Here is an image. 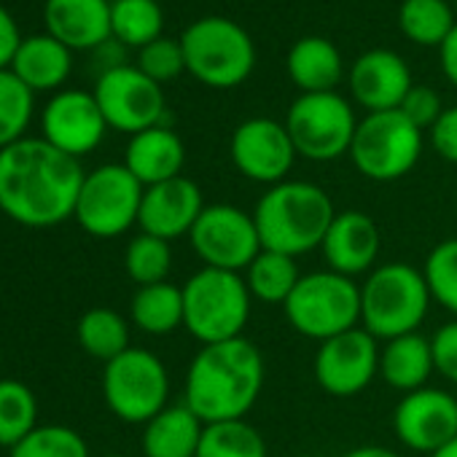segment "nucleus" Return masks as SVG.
<instances>
[{
	"label": "nucleus",
	"mask_w": 457,
	"mask_h": 457,
	"mask_svg": "<svg viewBox=\"0 0 457 457\" xmlns=\"http://www.w3.org/2000/svg\"><path fill=\"white\" fill-rule=\"evenodd\" d=\"M9 457H89L87 438L68 425H38L28 438H22Z\"/></svg>",
	"instance_id": "c9c22d12"
},
{
	"label": "nucleus",
	"mask_w": 457,
	"mask_h": 457,
	"mask_svg": "<svg viewBox=\"0 0 457 457\" xmlns=\"http://www.w3.org/2000/svg\"><path fill=\"white\" fill-rule=\"evenodd\" d=\"M430 140H433L436 154L444 162L457 164V105L454 108H444L438 121L430 127Z\"/></svg>",
	"instance_id": "a19ab883"
},
{
	"label": "nucleus",
	"mask_w": 457,
	"mask_h": 457,
	"mask_svg": "<svg viewBox=\"0 0 457 457\" xmlns=\"http://www.w3.org/2000/svg\"><path fill=\"white\" fill-rule=\"evenodd\" d=\"M379 339L363 326L350 328L318 345L315 353V382L334 398H353L363 393L379 374Z\"/></svg>",
	"instance_id": "4468645a"
},
{
	"label": "nucleus",
	"mask_w": 457,
	"mask_h": 457,
	"mask_svg": "<svg viewBox=\"0 0 457 457\" xmlns=\"http://www.w3.org/2000/svg\"><path fill=\"white\" fill-rule=\"evenodd\" d=\"M347 81L355 103L363 105L369 113L398 111L403 97L414 87L409 65L390 49H371L361 54L353 62Z\"/></svg>",
	"instance_id": "6ab92c4d"
},
{
	"label": "nucleus",
	"mask_w": 457,
	"mask_h": 457,
	"mask_svg": "<svg viewBox=\"0 0 457 457\" xmlns=\"http://www.w3.org/2000/svg\"><path fill=\"white\" fill-rule=\"evenodd\" d=\"M188 243L202 267L240 275L264 251L253 212L235 204H207L191 228Z\"/></svg>",
	"instance_id": "f8f14e48"
},
{
	"label": "nucleus",
	"mask_w": 457,
	"mask_h": 457,
	"mask_svg": "<svg viewBox=\"0 0 457 457\" xmlns=\"http://www.w3.org/2000/svg\"><path fill=\"white\" fill-rule=\"evenodd\" d=\"M137 68H140L151 81H156L159 87L175 81V79L186 71V57H183L180 41L156 38L154 44L143 46L140 54H137Z\"/></svg>",
	"instance_id": "4c0bfd02"
},
{
	"label": "nucleus",
	"mask_w": 457,
	"mask_h": 457,
	"mask_svg": "<svg viewBox=\"0 0 457 457\" xmlns=\"http://www.w3.org/2000/svg\"><path fill=\"white\" fill-rule=\"evenodd\" d=\"M393 430L406 449L430 457L457 438V398L430 385L411 390L393 411Z\"/></svg>",
	"instance_id": "dca6fc26"
},
{
	"label": "nucleus",
	"mask_w": 457,
	"mask_h": 457,
	"mask_svg": "<svg viewBox=\"0 0 457 457\" xmlns=\"http://www.w3.org/2000/svg\"><path fill=\"white\" fill-rule=\"evenodd\" d=\"M264 390L262 350L245 339L202 345L191 358L183 403L207 425L223 420H245Z\"/></svg>",
	"instance_id": "f03ea898"
},
{
	"label": "nucleus",
	"mask_w": 457,
	"mask_h": 457,
	"mask_svg": "<svg viewBox=\"0 0 457 457\" xmlns=\"http://www.w3.org/2000/svg\"><path fill=\"white\" fill-rule=\"evenodd\" d=\"M41 129L44 140L57 151L81 159L103 143L108 121L92 92L65 89L46 103L41 113Z\"/></svg>",
	"instance_id": "f3484780"
},
{
	"label": "nucleus",
	"mask_w": 457,
	"mask_h": 457,
	"mask_svg": "<svg viewBox=\"0 0 457 457\" xmlns=\"http://www.w3.org/2000/svg\"><path fill=\"white\" fill-rule=\"evenodd\" d=\"M291 328L318 345L361 323V286L331 270L302 275L283 304Z\"/></svg>",
	"instance_id": "0eeeda50"
},
{
	"label": "nucleus",
	"mask_w": 457,
	"mask_h": 457,
	"mask_svg": "<svg viewBox=\"0 0 457 457\" xmlns=\"http://www.w3.org/2000/svg\"><path fill=\"white\" fill-rule=\"evenodd\" d=\"M433 361H436V371L449 379L452 385H457V318L444 323L436 334H433Z\"/></svg>",
	"instance_id": "ea45409f"
},
{
	"label": "nucleus",
	"mask_w": 457,
	"mask_h": 457,
	"mask_svg": "<svg viewBox=\"0 0 457 457\" xmlns=\"http://www.w3.org/2000/svg\"><path fill=\"white\" fill-rule=\"evenodd\" d=\"M422 156V129L401 111L369 113L358 121L350 159L355 170L377 183H390L414 170Z\"/></svg>",
	"instance_id": "1a4fd4ad"
},
{
	"label": "nucleus",
	"mask_w": 457,
	"mask_h": 457,
	"mask_svg": "<svg viewBox=\"0 0 457 457\" xmlns=\"http://www.w3.org/2000/svg\"><path fill=\"white\" fill-rule=\"evenodd\" d=\"M164 14L156 0H113L111 33L119 44L143 49L162 38Z\"/></svg>",
	"instance_id": "c756f323"
},
{
	"label": "nucleus",
	"mask_w": 457,
	"mask_h": 457,
	"mask_svg": "<svg viewBox=\"0 0 457 457\" xmlns=\"http://www.w3.org/2000/svg\"><path fill=\"white\" fill-rule=\"evenodd\" d=\"M204 207L207 204L202 188L191 178L178 175L143 191L137 226L145 235L172 243L191 235V228Z\"/></svg>",
	"instance_id": "a211bd4d"
},
{
	"label": "nucleus",
	"mask_w": 457,
	"mask_h": 457,
	"mask_svg": "<svg viewBox=\"0 0 457 457\" xmlns=\"http://www.w3.org/2000/svg\"><path fill=\"white\" fill-rule=\"evenodd\" d=\"M143 191L145 186L124 164H100L87 172L73 218L97 240L121 237L137 226Z\"/></svg>",
	"instance_id": "9d476101"
},
{
	"label": "nucleus",
	"mask_w": 457,
	"mask_h": 457,
	"mask_svg": "<svg viewBox=\"0 0 457 457\" xmlns=\"http://www.w3.org/2000/svg\"><path fill=\"white\" fill-rule=\"evenodd\" d=\"M46 33L73 49H97L111 33L108 0H46L44 9Z\"/></svg>",
	"instance_id": "412c9836"
},
{
	"label": "nucleus",
	"mask_w": 457,
	"mask_h": 457,
	"mask_svg": "<svg viewBox=\"0 0 457 457\" xmlns=\"http://www.w3.org/2000/svg\"><path fill=\"white\" fill-rule=\"evenodd\" d=\"M186 71L204 87L232 89L256 68V46L245 28L223 17H202L180 36Z\"/></svg>",
	"instance_id": "423d86ee"
},
{
	"label": "nucleus",
	"mask_w": 457,
	"mask_h": 457,
	"mask_svg": "<svg viewBox=\"0 0 457 457\" xmlns=\"http://www.w3.org/2000/svg\"><path fill=\"white\" fill-rule=\"evenodd\" d=\"M283 124L296 154L310 162H334L350 154L358 129L353 105L337 92L299 95Z\"/></svg>",
	"instance_id": "9b49d317"
},
{
	"label": "nucleus",
	"mask_w": 457,
	"mask_h": 457,
	"mask_svg": "<svg viewBox=\"0 0 457 457\" xmlns=\"http://www.w3.org/2000/svg\"><path fill=\"white\" fill-rule=\"evenodd\" d=\"M76 339L81 350L103 363H111L121 353H127L129 345V320L111 310V307H92L79 318Z\"/></svg>",
	"instance_id": "cd10ccee"
},
{
	"label": "nucleus",
	"mask_w": 457,
	"mask_h": 457,
	"mask_svg": "<svg viewBox=\"0 0 457 457\" xmlns=\"http://www.w3.org/2000/svg\"><path fill=\"white\" fill-rule=\"evenodd\" d=\"M33 89H28L12 71H0V151L25 140L33 121Z\"/></svg>",
	"instance_id": "f704fd0d"
},
{
	"label": "nucleus",
	"mask_w": 457,
	"mask_h": 457,
	"mask_svg": "<svg viewBox=\"0 0 457 457\" xmlns=\"http://www.w3.org/2000/svg\"><path fill=\"white\" fill-rule=\"evenodd\" d=\"M92 95L108 121V129L137 135L164 124V92L137 65L103 71Z\"/></svg>",
	"instance_id": "ddd939ff"
},
{
	"label": "nucleus",
	"mask_w": 457,
	"mask_h": 457,
	"mask_svg": "<svg viewBox=\"0 0 457 457\" xmlns=\"http://www.w3.org/2000/svg\"><path fill=\"white\" fill-rule=\"evenodd\" d=\"M245 286L253 299L264 304H286L302 280V270L294 256L278 251H262L245 270Z\"/></svg>",
	"instance_id": "c85d7f7f"
},
{
	"label": "nucleus",
	"mask_w": 457,
	"mask_h": 457,
	"mask_svg": "<svg viewBox=\"0 0 457 457\" xmlns=\"http://www.w3.org/2000/svg\"><path fill=\"white\" fill-rule=\"evenodd\" d=\"M286 68L291 81L302 89V95L334 92L345 76V62L339 49L320 36H307L296 41L288 52Z\"/></svg>",
	"instance_id": "a878e982"
},
{
	"label": "nucleus",
	"mask_w": 457,
	"mask_h": 457,
	"mask_svg": "<svg viewBox=\"0 0 457 457\" xmlns=\"http://www.w3.org/2000/svg\"><path fill=\"white\" fill-rule=\"evenodd\" d=\"M204 422L180 401L164 406L143 425L140 449L145 457H196Z\"/></svg>",
	"instance_id": "b1692460"
},
{
	"label": "nucleus",
	"mask_w": 457,
	"mask_h": 457,
	"mask_svg": "<svg viewBox=\"0 0 457 457\" xmlns=\"http://www.w3.org/2000/svg\"><path fill=\"white\" fill-rule=\"evenodd\" d=\"M430 457H457V438H454V441H449L446 446H441L438 452H433Z\"/></svg>",
	"instance_id": "a18cd8bd"
},
{
	"label": "nucleus",
	"mask_w": 457,
	"mask_h": 457,
	"mask_svg": "<svg viewBox=\"0 0 457 457\" xmlns=\"http://www.w3.org/2000/svg\"><path fill=\"white\" fill-rule=\"evenodd\" d=\"M417 129H430L436 121H438V116L444 113V108H441V97H438V92H433L430 87H422V84H414L411 89H409V95L403 97V103H401V108H398Z\"/></svg>",
	"instance_id": "58836bf2"
},
{
	"label": "nucleus",
	"mask_w": 457,
	"mask_h": 457,
	"mask_svg": "<svg viewBox=\"0 0 457 457\" xmlns=\"http://www.w3.org/2000/svg\"><path fill=\"white\" fill-rule=\"evenodd\" d=\"M433 371H436L433 342L420 331L387 339L385 347L379 350V377L403 395L428 387Z\"/></svg>",
	"instance_id": "393cba45"
},
{
	"label": "nucleus",
	"mask_w": 457,
	"mask_h": 457,
	"mask_svg": "<svg viewBox=\"0 0 457 457\" xmlns=\"http://www.w3.org/2000/svg\"><path fill=\"white\" fill-rule=\"evenodd\" d=\"M253 218L267 251L299 259L323 245L337 210L326 188L318 183L283 180L264 191L256 202Z\"/></svg>",
	"instance_id": "7ed1b4c3"
},
{
	"label": "nucleus",
	"mask_w": 457,
	"mask_h": 457,
	"mask_svg": "<svg viewBox=\"0 0 457 457\" xmlns=\"http://www.w3.org/2000/svg\"><path fill=\"white\" fill-rule=\"evenodd\" d=\"M105 457H127V454H105Z\"/></svg>",
	"instance_id": "49530a36"
},
{
	"label": "nucleus",
	"mask_w": 457,
	"mask_h": 457,
	"mask_svg": "<svg viewBox=\"0 0 457 457\" xmlns=\"http://www.w3.org/2000/svg\"><path fill=\"white\" fill-rule=\"evenodd\" d=\"M73 68L71 49L60 44L54 36H30L22 38L17 57L12 62V73L33 92H52L60 89Z\"/></svg>",
	"instance_id": "5701e85b"
},
{
	"label": "nucleus",
	"mask_w": 457,
	"mask_h": 457,
	"mask_svg": "<svg viewBox=\"0 0 457 457\" xmlns=\"http://www.w3.org/2000/svg\"><path fill=\"white\" fill-rule=\"evenodd\" d=\"M196 457H267V441L248 420L207 422Z\"/></svg>",
	"instance_id": "7c9ffc66"
},
{
	"label": "nucleus",
	"mask_w": 457,
	"mask_h": 457,
	"mask_svg": "<svg viewBox=\"0 0 457 457\" xmlns=\"http://www.w3.org/2000/svg\"><path fill=\"white\" fill-rule=\"evenodd\" d=\"M430 302L422 270L406 262L379 264L361 286V326L382 342L414 334L428 318Z\"/></svg>",
	"instance_id": "20e7f679"
},
{
	"label": "nucleus",
	"mask_w": 457,
	"mask_h": 457,
	"mask_svg": "<svg viewBox=\"0 0 457 457\" xmlns=\"http://www.w3.org/2000/svg\"><path fill=\"white\" fill-rule=\"evenodd\" d=\"M438 54H441V71H444L446 81L457 89V25L446 36V41L438 46Z\"/></svg>",
	"instance_id": "37998d69"
},
{
	"label": "nucleus",
	"mask_w": 457,
	"mask_h": 457,
	"mask_svg": "<svg viewBox=\"0 0 457 457\" xmlns=\"http://www.w3.org/2000/svg\"><path fill=\"white\" fill-rule=\"evenodd\" d=\"M430 299L457 318V237L441 240L422 267Z\"/></svg>",
	"instance_id": "e433bc0d"
},
{
	"label": "nucleus",
	"mask_w": 457,
	"mask_h": 457,
	"mask_svg": "<svg viewBox=\"0 0 457 457\" xmlns=\"http://www.w3.org/2000/svg\"><path fill=\"white\" fill-rule=\"evenodd\" d=\"M20 44H22V36H20V28H17L14 17L4 6H0V71L12 68Z\"/></svg>",
	"instance_id": "79ce46f5"
},
{
	"label": "nucleus",
	"mask_w": 457,
	"mask_h": 457,
	"mask_svg": "<svg viewBox=\"0 0 457 457\" xmlns=\"http://www.w3.org/2000/svg\"><path fill=\"white\" fill-rule=\"evenodd\" d=\"M132 326L148 337H167L183 328V288L167 283L143 286L129 304Z\"/></svg>",
	"instance_id": "bb28decb"
},
{
	"label": "nucleus",
	"mask_w": 457,
	"mask_h": 457,
	"mask_svg": "<svg viewBox=\"0 0 457 457\" xmlns=\"http://www.w3.org/2000/svg\"><path fill=\"white\" fill-rule=\"evenodd\" d=\"M299 457H312V454H299Z\"/></svg>",
	"instance_id": "09e8293b"
},
{
	"label": "nucleus",
	"mask_w": 457,
	"mask_h": 457,
	"mask_svg": "<svg viewBox=\"0 0 457 457\" xmlns=\"http://www.w3.org/2000/svg\"><path fill=\"white\" fill-rule=\"evenodd\" d=\"M379 245H382L379 228L369 212L342 210L331 220L320 251L331 272H339L345 278H358V275H369L377 267Z\"/></svg>",
	"instance_id": "aec40b11"
},
{
	"label": "nucleus",
	"mask_w": 457,
	"mask_h": 457,
	"mask_svg": "<svg viewBox=\"0 0 457 457\" xmlns=\"http://www.w3.org/2000/svg\"><path fill=\"white\" fill-rule=\"evenodd\" d=\"M345 457H401V454L393 452V449H387V446H379V444H366V446L350 449Z\"/></svg>",
	"instance_id": "c03bdc74"
},
{
	"label": "nucleus",
	"mask_w": 457,
	"mask_h": 457,
	"mask_svg": "<svg viewBox=\"0 0 457 457\" xmlns=\"http://www.w3.org/2000/svg\"><path fill=\"white\" fill-rule=\"evenodd\" d=\"M454 4H457V0H454Z\"/></svg>",
	"instance_id": "8fccbe9b"
},
{
	"label": "nucleus",
	"mask_w": 457,
	"mask_h": 457,
	"mask_svg": "<svg viewBox=\"0 0 457 457\" xmlns=\"http://www.w3.org/2000/svg\"><path fill=\"white\" fill-rule=\"evenodd\" d=\"M0 363H4V353H0Z\"/></svg>",
	"instance_id": "de8ad7c7"
},
{
	"label": "nucleus",
	"mask_w": 457,
	"mask_h": 457,
	"mask_svg": "<svg viewBox=\"0 0 457 457\" xmlns=\"http://www.w3.org/2000/svg\"><path fill=\"white\" fill-rule=\"evenodd\" d=\"M103 398L111 414L127 425H145L170 406V374L159 355L129 347L103 369Z\"/></svg>",
	"instance_id": "6e6552de"
},
{
	"label": "nucleus",
	"mask_w": 457,
	"mask_h": 457,
	"mask_svg": "<svg viewBox=\"0 0 457 457\" xmlns=\"http://www.w3.org/2000/svg\"><path fill=\"white\" fill-rule=\"evenodd\" d=\"M121 164L148 188L180 175L186 164V148L175 129L156 124L129 137Z\"/></svg>",
	"instance_id": "4be33fe9"
},
{
	"label": "nucleus",
	"mask_w": 457,
	"mask_h": 457,
	"mask_svg": "<svg viewBox=\"0 0 457 457\" xmlns=\"http://www.w3.org/2000/svg\"><path fill=\"white\" fill-rule=\"evenodd\" d=\"M84 178L79 159L25 137L0 151V212L28 228L60 226L76 215Z\"/></svg>",
	"instance_id": "f257e3e1"
},
{
	"label": "nucleus",
	"mask_w": 457,
	"mask_h": 457,
	"mask_svg": "<svg viewBox=\"0 0 457 457\" xmlns=\"http://www.w3.org/2000/svg\"><path fill=\"white\" fill-rule=\"evenodd\" d=\"M228 156H232V164L240 170V175H245L248 180L278 186L286 180L299 154L286 124L259 116L243 121L235 129L232 143H228Z\"/></svg>",
	"instance_id": "2eb2a0df"
},
{
	"label": "nucleus",
	"mask_w": 457,
	"mask_h": 457,
	"mask_svg": "<svg viewBox=\"0 0 457 457\" xmlns=\"http://www.w3.org/2000/svg\"><path fill=\"white\" fill-rule=\"evenodd\" d=\"M183 328L199 345H218L243 337L253 296L240 272L202 267L183 286Z\"/></svg>",
	"instance_id": "39448f33"
},
{
	"label": "nucleus",
	"mask_w": 457,
	"mask_h": 457,
	"mask_svg": "<svg viewBox=\"0 0 457 457\" xmlns=\"http://www.w3.org/2000/svg\"><path fill=\"white\" fill-rule=\"evenodd\" d=\"M454 25L446 0H403L398 12L401 33L417 46H441Z\"/></svg>",
	"instance_id": "2f4dec72"
},
{
	"label": "nucleus",
	"mask_w": 457,
	"mask_h": 457,
	"mask_svg": "<svg viewBox=\"0 0 457 457\" xmlns=\"http://www.w3.org/2000/svg\"><path fill=\"white\" fill-rule=\"evenodd\" d=\"M38 428V398L20 379H0V446L14 449Z\"/></svg>",
	"instance_id": "473e14b6"
},
{
	"label": "nucleus",
	"mask_w": 457,
	"mask_h": 457,
	"mask_svg": "<svg viewBox=\"0 0 457 457\" xmlns=\"http://www.w3.org/2000/svg\"><path fill=\"white\" fill-rule=\"evenodd\" d=\"M124 270H127V278L137 288L167 283V278L172 272V245L167 240L140 232L137 237H132L127 243Z\"/></svg>",
	"instance_id": "72a5a7b5"
}]
</instances>
